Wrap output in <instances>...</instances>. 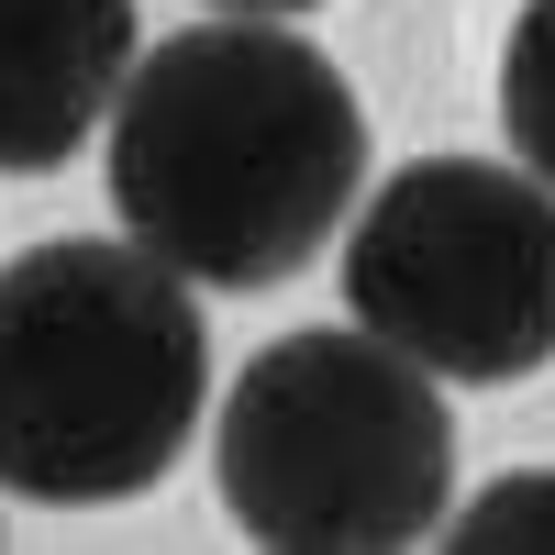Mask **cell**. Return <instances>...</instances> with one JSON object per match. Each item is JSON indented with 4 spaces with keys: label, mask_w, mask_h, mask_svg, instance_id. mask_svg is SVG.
<instances>
[{
    "label": "cell",
    "mask_w": 555,
    "mask_h": 555,
    "mask_svg": "<svg viewBox=\"0 0 555 555\" xmlns=\"http://www.w3.org/2000/svg\"><path fill=\"white\" fill-rule=\"evenodd\" d=\"M211 12H267V23H289V12H322V0H211Z\"/></svg>",
    "instance_id": "8"
},
{
    "label": "cell",
    "mask_w": 555,
    "mask_h": 555,
    "mask_svg": "<svg viewBox=\"0 0 555 555\" xmlns=\"http://www.w3.org/2000/svg\"><path fill=\"white\" fill-rule=\"evenodd\" d=\"M112 211L190 289H278L345 234L366 112L345 67L267 12L190 23L112 101Z\"/></svg>",
    "instance_id": "1"
},
{
    "label": "cell",
    "mask_w": 555,
    "mask_h": 555,
    "mask_svg": "<svg viewBox=\"0 0 555 555\" xmlns=\"http://www.w3.org/2000/svg\"><path fill=\"white\" fill-rule=\"evenodd\" d=\"M345 311L434 378H533L555 356V190L489 156H411L345 222Z\"/></svg>",
    "instance_id": "4"
},
{
    "label": "cell",
    "mask_w": 555,
    "mask_h": 555,
    "mask_svg": "<svg viewBox=\"0 0 555 555\" xmlns=\"http://www.w3.org/2000/svg\"><path fill=\"white\" fill-rule=\"evenodd\" d=\"M222 512L278 555H389L455 512V423L434 366L366 322L278 334L222 389Z\"/></svg>",
    "instance_id": "3"
},
{
    "label": "cell",
    "mask_w": 555,
    "mask_h": 555,
    "mask_svg": "<svg viewBox=\"0 0 555 555\" xmlns=\"http://www.w3.org/2000/svg\"><path fill=\"white\" fill-rule=\"evenodd\" d=\"M211 400L201 300L156 245L56 234L0 267V489L101 512L178 467Z\"/></svg>",
    "instance_id": "2"
},
{
    "label": "cell",
    "mask_w": 555,
    "mask_h": 555,
    "mask_svg": "<svg viewBox=\"0 0 555 555\" xmlns=\"http://www.w3.org/2000/svg\"><path fill=\"white\" fill-rule=\"evenodd\" d=\"M444 533L467 544V555H555V467L489 478L467 512H444Z\"/></svg>",
    "instance_id": "7"
},
{
    "label": "cell",
    "mask_w": 555,
    "mask_h": 555,
    "mask_svg": "<svg viewBox=\"0 0 555 555\" xmlns=\"http://www.w3.org/2000/svg\"><path fill=\"white\" fill-rule=\"evenodd\" d=\"M500 133H512V156L555 190V0H522L512 44H500Z\"/></svg>",
    "instance_id": "6"
},
{
    "label": "cell",
    "mask_w": 555,
    "mask_h": 555,
    "mask_svg": "<svg viewBox=\"0 0 555 555\" xmlns=\"http://www.w3.org/2000/svg\"><path fill=\"white\" fill-rule=\"evenodd\" d=\"M133 78V0H0V178H56Z\"/></svg>",
    "instance_id": "5"
}]
</instances>
